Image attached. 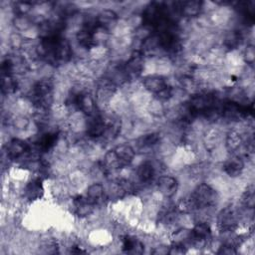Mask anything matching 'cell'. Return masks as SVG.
Instances as JSON below:
<instances>
[{"label":"cell","instance_id":"23","mask_svg":"<svg viewBox=\"0 0 255 255\" xmlns=\"http://www.w3.org/2000/svg\"><path fill=\"white\" fill-rule=\"evenodd\" d=\"M243 144V138L241 134L236 130H230L227 133L225 139V145L229 152L235 153Z\"/></svg>","mask_w":255,"mask_h":255},{"label":"cell","instance_id":"24","mask_svg":"<svg viewBox=\"0 0 255 255\" xmlns=\"http://www.w3.org/2000/svg\"><path fill=\"white\" fill-rule=\"evenodd\" d=\"M17 88H18V83L13 75L2 76V81H1L2 93L7 94V95L13 94L16 92Z\"/></svg>","mask_w":255,"mask_h":255},{"label":"cell","instance_id":"12","mask_svg":"<svg viewBox=\"0 0 255 255\" xmlns=\"http://www.w3.org/2000/svg\"><path fill=\"white\" fill-rule=\"evenodd\" d=\"M44 194L43 181L41 177H34L24 187V196L29 201L40 199Z\"/></svg>","mask_w":255,"mask_h":255},{"label":"cell","instance_id":"17","mask_svg":"<svg viewBox=\"0 0 255 255\" xmlns=\"http://www.w3.org/2000/svg\"><path fill=\"white\" fill-rule=\"evenodd\" d=\"M114 150L124 167L130 164L135 156L134 148L130 144H128V143H121V144L117 145L114 148Z\"/></svg>","mask_w":255,"mask_h":255},{"label":"cell","instance_id":"1","mask_svg":"<svg viewBox=\"0 0 255 255\" xmlns=\"http://www.w3.org/2000/svg\"><path fill=\"white\" fill-rule=\"evenodd\" d=\"M218 195L215 189L204 182L198 184L188 198L192 209L210 207L216 203Z\"/></svg>","mask_w":255,"mask_h":255},{"label":"cell","instance_id":"21","mask_svg":"<svg viewBox=\"0 0 255 255\" xmlns=\"http://www.w3.org/2000/svg\"><path fill=\"white\" fill-rule=\"evenodd\" d=\"M201 1H184L179 2V13L183 17H196L202 10Z\"/></svg>","mask_w":255,"mask_h":255},{"label":"cell","instance_id":"20","mask_svg":"<svg viewBox=\"0 0 255 255\" xmlns=\"http://www.w3.org/2000/svg\"><path fill=\"white\" fill-rule=\"evenodd\" d=\"M75 212L80 217H87L89 216L93 211L95 204H93L91 201L87 199L86 196H78L73 201Z\"/></svg>","mask_w":255,"mask_h":255},{"label":"cell","instance_id":"25","mask_svg":"<svg viewBox=\"0 0 255 255\" xmlns=\"http://www.w3.org/2000/svg\"><path fill=\"white\" fill-rule=\"evenodd\" d=\"M241 203H242L246 208L252 209V208L254 207V203H255V199H254V187H253L252 184H250L249 186H247L246 190H245L244 193L242 194Z\"/></svg>","mask_w":255,"mask_h":255},{"label":"cell","instance_id":"7","mask_svg":"<svg viewBox=\"0 0 255 255\" xmlns=\"http://www.w3.org/2000/svg\"><path fill=\"white\" fill-rule=\"evenodd\" d=\"M222 168H223V171L228 176L235 178L240 176L243 173L245 168V162L240 155L236 153H232L225 159V161L223 162Z\"/></svg>","mask_w":255,"mask_h":255},{"label":"cell","instance_id":"11","mask_svg":"<svg viewBox=\"0 0 255 255\" xmlns=\"http://www.w3.org/2000/svg\"><path fill=\"white\" fill-rule=\"evenodd\" d=\"M211 238V228L206 222H198L190 230V241L196 245H204Z\"/></svg>","mask_w":255,"mask_h":255},{"label":"cell","instance_id":"26","mask_svg":"<svg viewBox=\"0 0 255 255\" xmlns=\"http://www.w3.org/2000/svg\"><path fill=\"white\" fill-rule=\"evenodd\" d=\"M217 254H226V255H232V254H236L237 253V250H236V245L233 244V243H229V242H226V243H223L218 251L216 252Z\"/></svg>","mask_w":255,"mask_h":255},{"label":"cell","instance_id":"3","mask_svg":"<svg viewBox=\"0 0 255 255\" xmlns=\"http://www.w3.org/2000/svg\"><path fill=\"white\" fill-rule=\"evenodd\" d=\"M216 97L212 93L200 92L193 94L188 101V112L190 115H206L212 109L216 108Z\"/></svg>","mask_w":255,"mask_h":255},{"label":"cell","instance_id":"22","mask_svg":"<svg viewBox=\"0 0 255 255\" xmlns=\"http://www.w3.org/2000/svg\"><path fill=\"white\" fill-rule=\"evenodd\" d=\"M159 141H160V133L159 132H148V133H145L137 138L136 146L139 149L151 148L154 145H156Z\"/></svg>","mask_w":255,"mask_h":255},{"label":"cell","instance_id":"27","mask_svg":"<svg viewBox=\"0 0 255 255\" xmlns=\"http://www.w3.org/2000/svg\"><path fill=\"white\" fill-rule=\"evenodd\" d=\"M185 253H187V249L182 243H173L168 249V254L171 255H181Z\"/></svg>","mask_w":255,"mask_h":255},{"label":"cell","instance_id":"19","mask_svg":"<svg viewBox=\"0 0 255 255\" xmlns=\"http://www.w3.org/2000/svg\"><path fill=\"white\" fill-rule=\"evenodd\" d=\"M122 250L125 253L140 254L143 252L144 246L135 236L125 235L122 239Z\"/></svg>","mask_w":255,"mask_h":255},{"label":"cell","instance_id":"9","mask_svg":"<svg viewBox=\"0 0 255 255\" xmlns=\"http://www.w3.org/2000/svg\"><path fill=\"white\" fill-rule=\"evenodd\" d=\"M108 122L101 116L96 115L90 117V120L87 123L86 132L88 136L92 138H99L106 134Z\"/></svg>","mask_w":255,"mask_h":255},{"label":"cell","instance_id":"15","mask_svg":"<svg viewBox=\"0 0 255 255\" xmlns=\"http://www.w3.org/2000/svg\"><path fill=\"white\" fill-rule=\"evenodd\" d=\"M135 175L140 183L150 182L155 175V167L153 163L149 160L142 161L140 164L137 165Z\"/></svg>","mask_w":255,"mask_h":255},{"label":"cell","instance_id":"28","mask_svg":"<svg viewBox=\"0 0 255 255\" xmlns=\"http://www.w3.org/2000/svg\"><path fill=\"white\" fill-rule=\"evenodd\" d=\"M244 59L245 62L248 65H252L254 62V58H255V52H254V47L253 45H247V47L245 48L244 51Z\"/></svg>","mask_w":255,"mask_h":255},{"label":"cell","instance_id":"8","mask_svg":"<svg viewBox=\"0 0 255 255\" xmlns=\"http://www.w3.org/2000/svg\"><path fill=\"white\" fill-rule=\"evenodd\" d=\"M156 187L163 197L171 198L178 190V181L172 175H160L156 180Z\"/></svg>","mask_w":255,"mask_h":255},{"label":"cell","instance_id":"10","mask_svg":"<svg viewBox=\"0 0 255 255\" xmlns=\"http://www.w3.org/2000/svg\"><path fill=\"white\" fill-rule=\"evenodd\" d=\"M30 149V145L25 140L20 138L11 139L6 146L7 155L10 159H18L23 156H27Z\"/></svg>","mask_w":255,"mask_h":255},{"label":"cell","instance_id":"13","mask_svg":"<svg viewBox=\"0 0 255 255\" xmlns=\"http://www.w3.org/2000/svg\"><path fill=\"white\" fill-rule=\"evenodd\" d=\"M142 86L147 92L153 94L154 96L163 89H165L168 84L165 78L161 75H148L143 78Z\"/></svg>","mask_w":255,"mask_h":255},{"label":"cell","instance_id":"4","mask_svg":"<svg viewBox=\"0 0 255 255\" xmlns=\"http://www.w3.org/2000/svg\"><path fill=\"white\" fill-rule=\"evenodd\" d=\"M144 62V55L140 50L133 51L129 59L124 64V70L127 80L137 79L142 72Z\"/></svg>","mask_w":255,"mask_h":255},{"label":"cell","instance_id":"6","mask_svg":"<svg viewBox=\"0 0 255 255\" xmlns=\"http://www.w3.org/2000/svg\"><path fill=\"white\" fill-rule=\"evenodd\" d=\"M237 223L236 212L232 206H227L218 213L217 225L220 231L231 232L237 228Z\"/></svg>","mask_w":255,"mask_h":255},{"label":"cell","instance_id":"5","mask_svg":"<svg viewBox=\"0 0 255 255\" xmlns=\"http://www.w3.org/2000/svg\"><path fill=\"white\" fill-rule=\"evenodd\" d=\"M75 105L79 111L89 118L97 115V100L93 94L88 91H83L76 95Z\"/></svg>","mask_w":255,"mask_h":255},{"label":"cell","instance_id":"16","mask_svg":"<svg viewBox=\"0 0 255 255\" xmlns=\"http://www.w3.org/2000/svg\"><path fill=\"white\" fill-rule=\"evenodd\" d=\"M57 139H58V133L54 131H46L42 133L37 139L35 148L41 153L47 152L56 144Z\"/></svg>","mask_w":255,"mask_h":255},{"label":"cell","instance_id":"18","mask_svg":"<svg viewBox=\"0 0 255 255\" xmlns=\"http://www.w3.org/2000/svg\"><path fill=\"white\" fill-rule=\"evenodd\" d=\"M106 195H107V193H106V189H105L104 185L100 182H95L87 188L85 196L93 204L97 205L105 200Z\"/></svg>","mask_w":255,"mask_h":255},{"label":"cell","instance_id":"14","mask_svg":"<svg viewBox=\"0 0 255 255\" xmlns=\"http://www.w3.org/2000/svg\"><path fill=\"white\" fill-rule=\"evenodd\" d=\"M98 26L106 32L113 29L118 21V14L112 9H104L97 16Z\"/></svg>","mask_w":255,"mask_h":255},{"label":"cell","instance_id":"2","mask_svg":"<svg viewBox=\"0 0 255 255\" xmlns=\"http://www.w3.org/2000/svg\"><path fill=\"white\" fill-rule=\"evenodd\" d=\"M54 82L50 78L39 80L33 87L32 96L35 107L38 110H47L52 103Z\"/></svg>","mask_w":255,"mask_h":255}]
</instances>
